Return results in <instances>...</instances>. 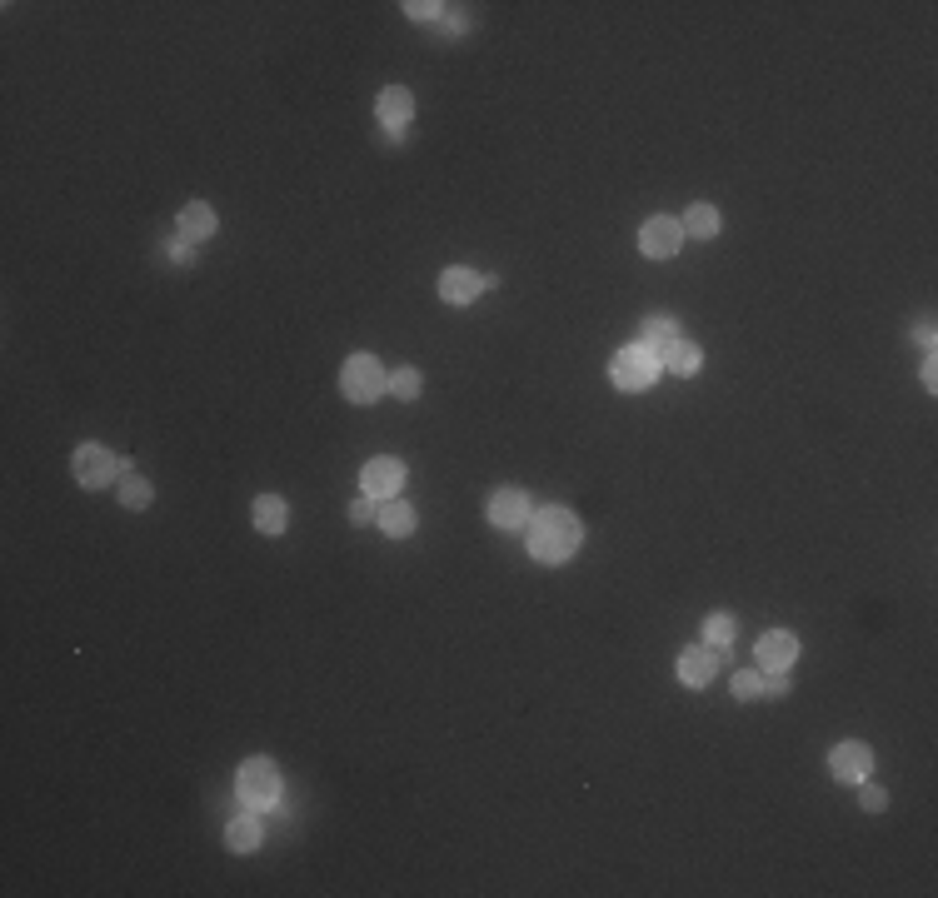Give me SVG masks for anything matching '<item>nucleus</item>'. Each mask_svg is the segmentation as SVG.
Listing matches in <instances>:
<instances>
[{
	"mask_svg": "<svg viewBox=\"0 0 938 898\" xmlns=\"http://www.w3.org/2000/svg\"><path fill=\"white\" fill-rule=\"evenodd\" d=\"M524 534H529V554H534L539 564H564V559L584 544V524H579V514L564 509V504H549V509L529 514Z\"/></svg>",
	"mask_w": 938,
	"mask_h": 898,
	"instance_id": "nucleus-1",
	"label": "nucleus"
},
{
	"mask_svg": "<svg viewBox=\"0 0 938 898\" xmlns=\"http://www.w3.org/2000/svg\"><path fill=\"white\" fill-rule=\"evenodd\" d=\"M235 794H240V804H245V809H255V814L275 809V804H280V769H275L265 754L245 759V764H240V774H235Z\"/></svg>",
	"mask_w": 938,
	"mask_h": 898,
	"instance_id": "nucleus-2",
	"label": "nucleus"
},
{
	"mask_svg": "<svg viewBox=\"0 0 938 898\" xmlns=\"http://www.w3.org/2000/svg\"><path fill=\"white\" fill-rule=\"evenodd\" d=\"M385 385H390V375H385V365L375 355H350L345 370H340V390L355 405H375L385 395Z\"/></svg>",
	"mask_w": 938,
	"mask_h": 898,
	"instance_id": "nucleus-3",
	"label": "nucleus"
},
{
	"mask_svg": "<svg viewBox=\"0 0 938 898\" xmlns=\"http://www.w3.org/2000/svg\"><path fill=\"white\" fill-rule=\"evenodd\" d=\"M609 380L619 390H649L659 380V355H649L644 345H624L614 360H609Z\"/></svg>",
	"mask_w": 938,
	"mask_h": 898,
	"instance_id": "nucleus-4",
	"label": "nucleus"
},
{
	"mask_svg": "<svg viewBox=\"0 0 938 898\" xmlns=\"http://www.w3.org/2000/svg\"><path fill=\"white\" fill-rule=\"evenodd\" d=\"M70 474H75V484H85V489H105L110 479H120V459L105 445H80L75 459H70Z\"/></svg>",
	"mask_w": 938,
	"mask_h": 898,
	"instance_id": "nucleus-5",
	"label": "nucleus"
},
{
	"mask_svg": "<svg viewBox=\"0 0 938 898\" xmlns=\"http://www.w3.org/2000/svg\"><path fill=\"white\" fill-rule=\"evenodd\" d=\"M360 489L380 504V499H400V489H405V464L400 459H370L365 469H360Z\"/></svg>",
	"mask_w": 938,
	"mask_h": 898,
	"instance_id": "nucleus-6",
	"label": "nucleus"
},
{
	"mask_svg": "<svg viewBox=\"0 0 938 898\" xmlns=\"http://www.w3.org/2000/svg\"><path fill=\"white\" fill-rule=\"evenodd\" d=\"M679 245H684L679 220H669V215L644 220V230H639V250H644L649 260H674V255H679Z\"/></svg>",
	"mask_w": 938,
	"mask_h": 898,
	"instance_id": "nucleus-7",
	"label": "nucleus"
},
{
	"mask_svg": "<svg viewBox=\"0 0 938 898\" xmlns=\"http://www.w3.org/2000/svg\"><path fill=\"white\" fill-rule=\"evenodd\" d=\"M489 524H494V529H504V534L524 529V524H529V494H524V489H514V484L494 489V494H489Z\"/></svg>",
	"mask_w": 938,
	"mask_h": 898,
	"instance_id": "nucleus-8",
	"label": "nucleus"
},
{
	"mask_svg": "<svg viewBox=\"0 0 938 898\" xmlns=\"http://www.w3.org/2000/svg\"><path fill=\"white\" fill-rule=\"evenodd\" d=\"M869 769H874V749H869V744H859V739L834 744V754H829V774H834L839 784H859V779H869Z\"/></svg>",
	"mask_w": 938,
	"mask_h": 898,
	"instance_id": "nucleus-9",
	"label": "nucleus"
},
{
	"mask_svg": "<svg viewBox=\"0 0 938 898\" xmlns=\"http://www.w3.org/2000/svg\"><path fill=\"white\" fill-rule=\"evenodd\" d=\"M794 659H799V639H794L789 629H769V634L759 639V664H764L769 674H789Z\"/></svg>",
	"mask_w": 938,
	"mask_h": 898,
	"instance_id": "nucleus-10",
	"label": "nucleus"
},
{
	"mask_svg": "<svg viewBox=\"0 0 938 898\" xmlns=\"http://www.w3.org/2000/svg\"><path fill=\"white\" fill-rule=\"evenodd\" d=\"M375 115H380L385 130H400V125H410V115H415V95H410L405 85H390V90H380Z\"/></svg>",
	"mask_w": 938,
	"mask_h": 898,
	"instance_id": "nucleus-11",
	"label": "nucleus"
},
{
	"mask_svg": "<svg viewBox=\"0 0 938 898\" xmlns=\"http://www.w3.org/2000/svg\"><path fill=\"white\" fill-rule=\"evenodd\" d=\"M440 295H445L450 305H474V300L484 295V275H474V270H465V265H455V270L440 275Z\"/></svg>",
	"mask_w": 938,
	"mask_h": 898,
	"instance_id": "nucleus-12",
	"label": "nucleus"
},
{
	"mask_svg": "<svg viewBox=\"0 0 938 898\" xmlns=\"http://www.w3.org/2000/svg\"><path fill=\"white\" fill-rule=\"evenodd\" d=\"M714 669H719V649H684L679 654V679L689 689H704L714 679Z\"/></svg>",
	"mask_w": 938,
	"mask_h": 898,
	"instance_id": "nucleus-13",
	"label": "nucleus"
},
{
	"mask_svg": "<svg viewBox=\"0 0 938 898\" xmlns=\"http://www.w3.org/2000/svg\"><path fill=\"white\" fill-rule=\"evenodd\" d=\"M175 225H180V240H190V245H195V240H210V235H215V210H210L205 200H190V205L175 215Z\"/></svg>",
	"mask_w": 938,
	"mask_h": 898,
	"instance_id": "nucleus-14",
	"label": "nucleus"
},
{
	"mask_svg": "<svg viewBox=\"0 0 938 898\" xmlns=\"http://www.w3.org/2000/svg\"><path fill=\"white\" fill-rule=\"evenodd\" d=\"M375 524H380L390 539H405V534H415V509H410L405 499H380Z\"/></svg>",
	"mask_w": 938,
	"mask_h": 898,
	"instance_id": "nucleus-15",
	"label": "nucleus"
},
{
	"mask_svg": "<svg viewBox=\"0 0 938 898\" xmlns=\"http://www.w3.org/2000/svg\"><path fill=\"white\" fill-rule=\"evenodd\" d=\"M699 365H704V350L689 345V340H674V345L659 355V370H669V375H679V380H689Z\"/></svg>",
	"mask_w": 938,
	"mask_h": 898,
	"instance_id": "nucleus-16",
	"label": "nucleus"
},
{
	"mask_svg": "<svg viewBox=\"0 0 938 898\" xmlns=\"http://www.w3.org/2000/svg\"><path fill=\"white\" fill-rule=\"evenodd\" d=\"M285 524H290V504L280 494H260L255 499V529L260 534H285Z\"/></svg>",
	"mask_w": 938,
	"mask_h": 898,
	"instance_id": "nucleus-17",
	"label": "nucleus"
},
{
	"mask_svg": "<svg viewBox=\"0 0 938 898\" xmlns=\"http://www.w3.org/2000/svg\"><path fill=\"white\" fill-rule=\"evenodd\" d=\"M115 494H120V504H125V509H150V499H155L150 479H145V474H135L130 464H120V489H115Z\"/></svg>",
	"mask_w": 938,
	"mask_h": 898,
	"instance_id": "nucleus-18",
	"label": "nucleus"
},
{
	"mask_svg": "<svg viewBox=\"0 0 938 898\" xmlns=\"http://www.w3.org/2000/svg\"><path fill=\"white\" fill-rule=\"evenodd\" d=\"M225 844H230V854H255V849H260V819H255V809L240 814V819H230Z\"/></svg>",
	"mask_w": 938,
	"mask_h": 898,
	"instance_id": "nucleus-19",
	"label": "nucleus"
},
{
	"mask_svg": "<svg viewBox=\"0 0 938 898\" xmlns=\"http://www.w3.org/2000/svg\"><path fill=\"white\" fill-rule=\"evenodd\" d=\"M679 230H684V235H699V240H714V235H719V210H714V205H689L684 220H679Z\"/></svg>",
	"mask_w": 938,
	"mask_h": 898,
	"instance_id": "nucleus-20",
	"label": "nucleus"
},
{
	"mask_svg": "<svg viewBox=\"0 0 938 898\" xmlns=\"http://www.w3.org/2000/svg\"><path fill=\"white\" fill-rule=\"evenodd\" d=\"M674 340H679V325H674V320H664V315L644 320V340H639V345H644L649 355H664Z\"/></svg>",
	"mask_w": 938,
	"mask_h": 898,
	"instance_id": "nucleus-21",
	"label": "nucleus"
},
{
	"mask_svg": "<svg viewBox=\"0 0 938 898\" xmlns=\"http://www.w3.org/2000/svg\"><path fill=\"white\" fill-rule=\"evenodd\" d=\"M739 634V624H734V614H709L704 619V644H714V649H724L729 639Z\"/></svg>",
	"mask_w": 938,
	"mask_h": 898,
	"instance_id": "nucleus-22",
	"label": "nucleus"
},
{
	"mask_svg": "<svg viewBox=\"0 0 938 898\" xmlns=\"http://www.w3.org/2000/svg\"><path fill=\"white\" fill-rule=\"evenodd\" d=\"M390 390H395L400 400H420L425 380H420V370H410V365H405V370H395V375H390Z\"/></svg>",
	"mask_w": 938,
	"mask_h": 898,
	"instance_id": "nucleus-23",
	"label": "nucleus"
},
{
	"mask_svg": "<svg viewBox=\"0 0 938 898\" xmlns=\"http://www.w3.org/2000/svg\"><path fill=\"white\" fill-rule=\"evenodd\" d=\"M734 699H744V704H749V699H764V679L749 674V669H739V674H734Z\"/></svg>",
	"mask_w": 938,
	"mask_h": 898,
	"instance_id": "nucleus-24",
	"label": "nucleus"
},
{
	"mask_svg": "<svg viewBox=\"0 0 938 898\" xmlns=\"http://www.w3.org/2000/svg\"><path fill=\"white\" fill-rule=\"evenodd\" d=\"M859 804H864L869 814H879V809H889V794H884L879 784H869V779H859Z\"/></svg>",
	"mask_w": 938,
	"mask_h": 898,
	"instance_id": "nucleus-25",
	"label": "nucleus"
},
{
	"mask_svg": "<svg viewBox=\"0 0 938 898\" xmlns=\"http://www.w3.org/2000/svg\"><path fill=\"white\" fill-rule=\"evenodd\" d=\"M350 519H355V524H370V519H375V499H370V494H360V499L350 504Z\"/></svg>",
	"mask_w": 938,
	"mask_h": 898,
	"instance_id": "nucleus-26",
	"label": "nucleus"
},
{
	"mask_svg": "<svg viewBox=\"0 0 938 898\" xmlns=\"http://www.w3.org/2000/svg\"><path fill=\"white\" fill-rule=\"evenodd\" d=\"M405 10H410V20H435V15H440L445 5H435V0H430V5H425V0H410Z\"/></svg>",
	"mask_w": 938,
	"mask_h": 898,
	"instance_id": "nucleus-27",
	"label": "nucleus"
},
{
	"mask_svg": "<svg viewBox=\"0 0 938 898\" xmlns=\"http://www.w3.org/2000/svg\"><path fill=\"white\" fill-rule=\"evenodd\" d=\"M789 694V674H769L764 679V699H784Z\"/></svg>",
	"mask_w": 938,
	"mask_h": 898,
	"instance_id": "nucleus-28",
	"label": "nucleus"
},
{
	"mask_svg": "<svg viewBox=\"0 0 938 898\" xmlns=\"http://www.w3.org/2000/svg\"><path fill=\"white\" fill-rule=\"evenodd\" d=\"M914 340H919V345H924V350H934V325H929V320H924V325H919V330H914Z\"/></svg>",
	"mask_w": 938,
	"mask_h": 898,
	"instance_id": "nucleus-29",
	"label": "nucleus"
},
{
	"mask_svg": "<svg viewBox=\"0 0 938 898\" xmlns=\"http://www.w3.org/2000/svg\"><path fill=\"white\" fill-rule=\"evenodd\" d=\"M934 370H938V365H934V355H929V360H924V385H929V390H938V375H934Z\"/></svg>",
	"mask_w": 938,
	"mask_h": 898,
	"instance_id": "nucleus-30",
	"label": "nucleus"
}]
</instances>
